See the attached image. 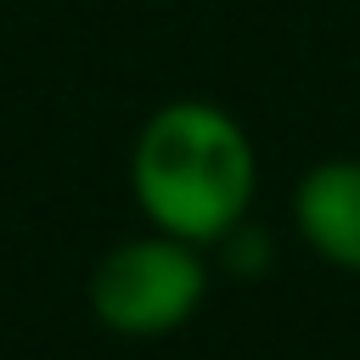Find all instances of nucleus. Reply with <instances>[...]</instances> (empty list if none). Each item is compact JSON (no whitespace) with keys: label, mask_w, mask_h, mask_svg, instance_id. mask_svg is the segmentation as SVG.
Listing matches in <instances>:
<instances>
[{"label":"nucleus","mask_w":360,"mask_h":360,"mask_svg":"<svg viewBox=\"0 0 360 360\" xmlns=\"http://www.w3.org/2000/svg\"><path fill=\"white\" fill-rule=\"evenodd\" d=\"M292 231L338 276H360V158L338 152L292 180Z\"/></svg>","instance_id":"7ed1b4c3"},{"label":"nucleus","mask_w":360,"mask_h":360,"mask_svg":"<svg viewBox=\"0 0 360 360\" xmlns=\"http://www.w3.org/2000/svg\"><path fill=\"white\" fill-rule=\"evenodd\" d=\"M208 281H214L208 248L146 225L141 236H124L96 259V270L84 281V298H90V315L112 338L146 343V338L180 332L202 309Z\"/></svg>","instance_id":"f03ea898"},{"label":"nucleus","mask_w":360,"mask_h":360,"mask_svg":"<svg viewBox=\"0 0 360 360\" xmlns=\"http://www.w3.org/2000/svg\"><path fill=\"white\" fill-rule=\"evenodd\" d=\"M129 197L152 231L214 248L253 214L259 197V152L248 124L208 96L152 107L129 141Z\"/></svg>","instance_id":"f257e3e1"},{"label":"nucleus","mask_w":360,"mask_h":360,"mask_svg":"<svg viewBox=\"0 0 360 360\" xmlns=\"http://www.w3.org/2000/svg\"><path fill=\"white\" fill-rule=\"evenodd\" d=\"M214 259H219L225 276L259 281V276H270V264H276V236H270L264 225H253V214H248L242 225H231V231L214 242Z\"/></svg>","instance_id":"20e7f679"}]
</instances>
